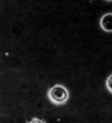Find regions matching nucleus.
Instances as JSON below:
<instances>
[{"label":"nucleus","instance_id":"obj_1","mask_svg":"<svg viewBox=\"0 0 112 123\" xmlns=\"http://www.w3.org/2000/svg\"><path fill=\"white\" fill-rule=\"evenodd\" d=\"M68 90L62 85H56L48 91V98L50 100L53 104H64L68 100Z\"/></svg>","mask_w":112,"mask_h":123},{"label":"nucleus","instance_id":"obj_2","mask_svg":"<svg viewBox=\"0 0 112 123\" xmlns=\"http://www.w3.org/2000/svg\"><path fill=\"white\" fill-rule=\"evenodd\" d=\"M100 28L107 32H112V13H107L100 18Z\"/></svg>","mask_w":112,"mask_h":123},{"label":"nucleus","instance_id":"obj_3","mask_svg":"<svg viewBox=\"0 0 112 123\" xmlns=\"http://www.w3.org/2000/svg\"><path fill=\"white\" fill-rule=\"evenodd\" d=\"M106 86H107V89L109 90V92L112 93V75L107 78V81H106Z\"/></svg>","mask_w":112,"mask_h":123},{"label":"nucleus","instance_id":"obj_4","mask_svg":"<svg viewBox=\"0 0 112 123\" xmlns=\"http://www.w3.org/2000/svg\"><path fill=\"white\" fill-rule=\"evenodd\" d=\"M107 1H112V0H107Z\"/></svg>","mask_w":112,"mask_h":123}]
</instances>
